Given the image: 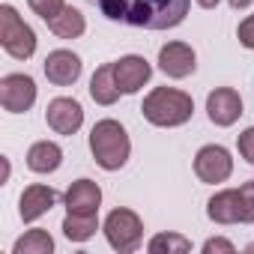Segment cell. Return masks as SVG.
I'll return each instance as SVG.
<instances>
[{"instance_id":"obj_14","label":"cell","mask_w":254,"mask_h":254,"mask_svg":"<svg viewBox=\"0 0 254 254\" xmlns=\"http://www.w3.org/2000/svg\"><path fill=\"white\" fill-rule=\"evenodd\" d=\"M206 215H209L215 224H236V221H242L239 189H224V191L212 194L209 203H206Z\"/></svg>"},{"instance_id":"obj_15","label":"cell","mask_w":254,"mask_h":254,"mask_svg":"<svg viewBox=\"0 0 254 254\" xmlns=\"http://www.w3.org/2000/svg\"><path fill=\"white\" fill-rule=\"evenodd\" d=\"M66 212H99L102 203V189L93 180H78L66 191Z\"/></svg>"},{"instance_id":"obj_4","label":"cell","mask_w":254,"mask_h":254,"mask_svg":"<svg viewBox=\"0 0 254 254\" xmlns=\"http://www.w3.org/2000/svg\"><path fill=\"white\" fill-rule=\"evenodd\" d=\"M0 45L15 60H30L36 51V33L24 18L15 12V6L3 3L0 6Z\"/></svg>"},{"instance_id":"obj_20","label":"cell","mask_w":254,"mask_h":254,"mask_svg":"<svg viewBox=\"0 0 254 254\" xmlns=\"http://www.w3.org/2000/svg\"><path fill=\"white\" fill-rule=\"evenodd\" d=\"M12 251L15 254H51L54 251V239H51V233L48 230H27L15 245H12Z\"/></svg>"},{"instance_id":"obj_28","label":"cell","mask_w":254,"mask_h":254,"mask_svg":"<svg viewBox=\"0 0 254 254\" xmlns=\"http://www.w3.org/2000/svg\"><path fill=\"white\" fill-rule=\"evenodd\" d=\"M197 3H200L203 9H215V6H218V0H197Z\"/></svg>"},{"instance_id":"obj_3","label":"cell","mask_w":254,"mask_h":254,"mask_svg":"<svg viewBox=\"0 0 254 254\" xmlns=\"http://www.w3.org/2000/svg\"><path fill=\"white\" fill-rule=\"evenodd\" d=\"M90 153L102 171H120L129 162L132 144H129V135H126V129L117 120H99L90 132Z\"/></svg>"},{"instance_id":"obj_22","label":"cell","mask_w":254,"mask_h":254,"mask_svg":"<svg viewBox=\"0 0 254 254\" xmlns=\"http://www.w3.org/2000/svg\"><path fill=\"white\" fill-rule=\"evenodd\" d=\"M239 203H242V224H254V180L239 186Z\"/></svg>"},{"instance_id":"obj_17","label":"cell","mask_w":254,"mask_h":254,"mask_svg":"<svg viewBox=\"0 0 254 254\" xmlns=\"http://www.w3.org/2000/svg\"><path fill=\"white\" fill-rule=\"evenodd\" d=\"M63 162V150L51 141H39L27 150V168L33 174H54Z\"/></svg>"},{"instance_id":"obj_21","label":"cell","mask_w":254,"mask_h":254,"mask_svg":"<svg viewBox=\"0 0 254 254\" xmlns=\"http://www.w3.org/2000/svg\"><path fill=\"white\" fill-rule=\"evenodd\" d=\"M147 251L150 254H186V251H191V242L180 233H156L147 242Z\"/></svg>"},{"instance_id":"obj_7","label":"cell","mask_w":254,"mask_h":254,"mask_svg":"<svg viewBox=\"0 0 254 254\" xmlns=\"http://www.w3.org/2000/svg\"><path fill=\"white\" fill-rule=\"evenodd\" d=\"M194 174L200 183H224L230 174H233V159L224 147L218 144H209V147H200L197 156H194Z\"/></svg>"},{"instance_id":"obj_11","label":"cell","mask_w":254,"mask_h":254,"mask_svg":"<svg viewBox=\"0 0 254 254\" xmlns=\"http://www.w3.org/2000/svg\"><path fill=\"white\" fill-rule=\"evenodd\" d=\"M159 69L168 78H189L197 69L194 48L186 45V42H168V45H162V51H159Z\"/></svg>"},{"instance_id":"obj_12","label":"cell","mask_w":254,"mask_h":254,"mask_svg":"<svg viewBox=\"0 0 254 254\" xmlns=\"http://www.w3.org/2000/svg\"><path fill=\"white\" fill-rule=\"evenodd\" d=\"M45 78L57 87H69L81 78V57L66 51V48H57L45 57Z\"/></svg>"},{"instance_id":"obj_25","label":"cell","mask_w":254,"mask_h":254,"mask_svg":"<svg viewBox=\"0 0 254 254\" xmlns=\"http://www.w3.org/2000/svg\"><path fill=\"white\" fill-rule=\"evenodd\" d=\"M236 36H239V45H245V48H251V51H254V15H248V18L239 24Z\"/></svg>"},{"instance_id":"obj_19","label":"cell","mask_w":254,"mask_h":254,"mask_svg":"<svg viewBox=\"0 0 254 254\" xmlns=\"http://www.w3.org/2000/svg\"><path fill=\"white\" fill-rule=\"evenodd\" d=\"M96 230H99L96 212H66L63 218V236L69 242H87Z\"/></svg>"},{"instance_id":"obj_1","label":"cell","mask_w":254,"mask_h":254,"mask_svg":"<svg viewBox=\"0 0 254 254\" xmlns=\"http://www.w3.org/2000/svg\"><path fill=\"white\" fill-rule=\"evenodd\" d=\"M90 3L108 21H117V24L171 30L186 21L191 0H90Z\"/></svg>"},{"instance_id":"obj_16","label":"cell","mask_w":254,"mask_h":254,"mask_svg":"<svg viewBox=\"0 0 254 254\" xmlns=\"http://www.w3.org/2000/svg\"><path fill=\"white\" fill-rule=\"evenodd\" d=\"M90 96H93L96 105H114L120 99V87H117V78H114V63H105L93 72Z\"/></svg>"},{"instance_id":"obj_13","label":"cell","mask_w":254,"mask_h":254,"mask_svg":"<svg viewBox=\"0 0 254 254\" xmlns=\"http://www.w3.org/2000/svg\"><path fill=\"white\" fill-rule=\"evenodd\" d=\"M57 203V191L48 186H27L21 200H18V215L21 221H36L39 215L51 212V206Z\"/></svg>"},{"instance_id":"obj_10","label":"cell","mask_w":254,"mask_h":254,"mask_svg":"<svg viewBox=\"0 0 254 254\" xmlns=\"http://www.w3.org/2000/svg\"><path fill=\"white\" fill-rule=\"evenodd\" d=\"M206 114L215 126H233L239 117H242V99L233 87H215L209 96H206Z\"/></svg>"},{"instance_id":"obj_26","label":"cell","mask_w":254,"mask_h":254,"mask_svg":"<svg viewBox=\"0 0 254 254\" xmlns=\"http://www.w3.org/2000/svg\"><path fill=\"white\" fill-rule=\"evenodd\" d=\"M212 251L233 254L236 248H233V242H227V239H221V236H212V239H206V242H203V254H212Z\"/></svg>"},{"instance_id":"obj_9","label":"cell","mask_w":254,"mask_h":254,"mask_svg":"<svg viewBox=\"0 0 254 254\" xmlns=\"http://www.w3.org/2000/svg\"><path fill=\"white\" fill-rule=\"evenodd\" d=\"M150 75H153V66H150L141 54L120 57V60L114 63V78H117V87H120V93H126V96L138 93V90L150 81Z\"/></svg>"},{"instance_id":"obj_5","label":"cell","mask_w":254,"mask_h":254,"mask_svg":"<svg viewBox=\"0 0 254 254\" xmlns=\"http://www.w3.org/2000/svg\"><path fill=\"white\" fill-rule=\"evenodd\" d=\"M102 230H105V236H108V245H111L114 251H120V254L135 251V248L141 245V239H144V224H141V218H138L132 209H126V206L108 212Z\"/></svg>"},{"instance_id":"obj_8","label":"cell","mask_w":254,"mask_h":254,"mask_svg":"<svg viewBox=\"0 0 254 254\" xmlns=\"http://www.w3.org/2000/svg\"><path fill=\"white\" fill-rule=\"evenodd\" d=\"M45 120H48V126H51L57 135H75L81 129V123H84V108L75 99L60 96V99H51L48 102Z\"/></svg>"},{"instance_id":"obj_24","label":"cell","mask_w":254,"mask_h":254,"mask_svg":"<svg viewBox=\"0 0 254 254\" xmlns=\"http://www.w3.org/2000/svg\"><path fill=\"white\" fill-rule=\"evenodd\" d=\"M239 156H242L248 165H254V126L239 135Z\"/></svg>"},{"instance_id":"obj_6","label":"cell","mask_w":254,"mask_h":254,"mask_svg":"<svg viewBox=\"0 0 254 254\" xmlns=\"http://www.w3.org/2000/svg\"><path fill=\"white\" fill-rule=\"evenodd\" d=\"M33 102H36V81L30 75L15 72L0 81V105H3V111L24 114L33 108Z\"/></svg>"},{"instance_id":"obj_2","label":"cell","mask_w":254,"mask_h":254,"mask_svg":"<svg viewBox=\"0 0 254 254\" xmlns=\"http://www.w3.org/2000/svg\"><path fill=\"white\" fill-rule=\"evenodd\" d=\"M141 111H144V120H147V123L159 126V129H174V126H183V123L191 120L194 102H191V96L183 93V90L156 87V90L144 99Z\"/></svg>"},{"instance_id":"obj_18","label":"cell","mask_w":254,"mask_h":254,"mask_svg":"<svg viewBox=\"0 0 254 254\" xmlns=\"http://www.w3.org/2000/svg\"><path fill=\"white\" fill-rule=\"evenodd\" d=\"M48 24V30L54 33V36H60V39H78L84 30H87V21H84V15L75 9V6H63L54 18H48L45 21Z\"/></svg>"},{"instance_id":"obj_27","label":"cell","mask_w":254,"mask_h":254,"mask_svg":"<svg viewBox=\"0 0 254 254\" xmlns=\"http://www.w3.org/2000/svg\"><path fill=\"white\" fill-rule=\"evenodd\" d=\"M227 3H230V6H233V9H245V6H248V3H251V0H227Z\"/></svg>"},{"instance_id":"obj_23","label":"cell","mask_w":254,"mask_h":254,"mask_svg":"<svg viewBox=\"0 0 254 254\" xmlns=\"http://www.w3.org/2000/svg\"><path fill=\"white\" fill-rule=\"evenodd\" d=\"M27 3H30V9L42 18V21H48V18H54L66 3H63V0H27Z\"/></svg>"}]
</instances>
